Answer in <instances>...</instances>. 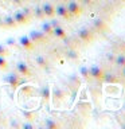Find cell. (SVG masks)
Returning <instances> with one entry per match:
<instances>
[{
    "label": "cell",
    "mask_w": 125,
    "mask_h": 129,
    "mask_svg": "<svg viewBox=\"0 0 125 129\" xmlns=\"http://www.w3.org/2000/svg\"><path fill=\"white\" fill-rule=\"evenodd\" d=\"M12 16H14L16 24H26L30 20V10L28 8H23L20 11H16Z\"/></svg>",
    "instance_id": "6da1fadb"
},
{
    "label": "cell",
    "mask_w": 125,
    "mask_h": 129,
    "mask_svg": "<svg viewBox=\"0 0 125 129\" xmlns=\"http://www.w3.org/2000/svg\"><path fill=\"white\" fill-rule=\"evenodd\" d=\"M66 8H67L69 14H70L71 16H77V15H79L81 12H82V7L78 4L77 0H70V2L67 3Z\"/></svg>",
    "instance_id": "7a4b0ae2"
},
{
    "label": "cell",
    "mask_w": 125,
    "mask_h": 129,
    "mask_svg": "<svg viewBox=\"0 0 125 129\" xmlns=\"http://www.w3.org/2000/svg\"><path fill=\"white\" fill-rule=\"evenodd\" d=\"M30 39H31V42L34 43V44H38V43H43L44 40L47 39V35L44 34L43 31H31L30 32Z\"/></svg>",
    "instance_id": "3957f363"
},
{
    "label": "cell",
    "mask_w": 125,
    "mask_h": 129,
    "mask_svg": "<svg viewBox=\"0 0 125 129\" xmlns=\"http://www.w3.org/2000/svg\"><path fill=\"white\" fill-rule=\"evenodd\" d=\"M3 82L4 83H8L11 87H16V86H19V85H20L22 79L19 78L18 74H7L3 78Z\"/></svg>",
    "instance_id": "277c9868"
},
{
    "label": "cell",
    "mask_w": 125,
    "mask_h": 129,
    "mask_svg": "<svg viewBox=\"0 0 125 129\" xmlns=\"http://www.w3.org/2000/svg\"><path fill=\"white\" fill-rule=\"evenodd\" d=\"M105 75V71L102 67L100 66H91L90 69H89V77H93L94 79H98V81H102Z\"/></svg>",
    "instance_id": "5b68a950"
},
{
    "label": "cell",
    "mask_w": 125,
    "mask_h": 129,
    "mask_svg": "<svg viewBox=\"0 0 125 129\" xmlns=\"http://www.w3.org/2000/svg\"><path fill=\"white\" fill-rule=\"evenodd\" d=\"M16 71H18L19 75H23V77L31 75V69L26 62H18V64H16Z\"/></svg>",
    "instance_id": "8992f818"
},
{
    "label": "cell",
    "mask_w": 125,
    "mask_h": 129,
    "mask_svg": "<svg viewBox=\"0 0 125 129\" xmlns=\"http://www.w3.org/2000/svg\"><path fill=\"white\" fill-rule=\"evenodd\" d=\"M77 35H78V38L82 40V42H90L93 39V32L89 31V28H82V30H79L77 32Z\"/></svg>",
    "instance_id": "52a82bcc"
},
{
    "label": "cell",
    "mask_w": 125,
    "mask_h": 129,
    "mask_svg": "<svg viewBox=\"0 0 125 129\" xmlns=\"http://www.w3.org/2000/svg\"><path fill=\"white\" fill-rule=\"evenodd\" d=\"M55 14H56V16H59L60 19H69L71 16L69 14L66 6H56L55 7Z\"/></svg>",
    "instance_id": "ba28073f"
},
{
    "label": "cell",
    "mask_w": 125,
    "mask_h": 129,
    "mask_svg": "<svg viewBox=\"0 0 125 129\" xmlns=\"http://www.w3.org/2000/svg\"><path fill=\"white\" fill-rule=\"evenodd\" d=\"M19 43H20V46H22L24 50H31L32 47H34V43L31 42V39H30V36H20L19 38Z\"/></svg>",
    "instance_id": "9c48e42d"
},
{
    "label": "cell",
    "mask_w": 125,
    "mask_h": 129,
    "mask_svg": "<svg viewBox=\"0 0 125 129\" xmlns=\"http://www.w3.org/2000/svg\"><path fill=\"white\" fill-rule=\"evenodd\" d=\"M42 11H43V14L44 16H54L55 15V6H52L51 3H44L43 6H42Z\"/></svg>",
    "instance_id": "30bf717a"
},
{
    "label": "cell",
    "mask_w": 125,
    "mask_h": 129,
    "mask_svg": "<svg viewBox=\"0 0 125 129\" xmlns=\"http://www.w3.org/2000/svg\"><path fill=\"white\" fill-rule=\"evenodd\" d=\"M52 35L56 36V38H59V39H65L66 38V31H65L60 26H56V27L52 28Z\"/></svg>",
    "instance_id": "8fae6325"
},
{
    "label": "cell",
    "mask_w": 125,
    "mask_h": 129,
    "mask_svg": "<svg viewBox=\"0 0 125 129\" xmlns=\"http://www.w3.org/2000/svg\"><path fill=\"white\" fill-rule=\"evenodd\" d=\"M40 97H42L43 100H46V101H48L51 98V89L48 87V85L42 87V90H40Z\"/></svg>",
    "instance_id": "7c38bea8"
},
{
    "label": "cell",
    "mask_w": 125,
    "mask_h": 129,
    "mask_svg": "<svg viewBox=\"0 0 125 129\" xmlns=\"http://www.w3.org/2000/svg\"><path fill=\"white\" fill-rule=\"evenodd\" d=\"M3 26H6V27H14V26H16V22H15L14 16H7V18L3 20Z\"/></svg>",
    "instance_id": "4fadbf2b"
},
{
    "label": "cell",
    "mask_w": 125,
    "mask_h": 129,
    "mask_svg": "<svg viewBox=\"0 0 125 129\" xmlns=\"http://www.w3.org/2000/svg\"><path fill=\"white\" fill-rule=\"evenodd\" d=\"M102 81H105V82H108V83H110V85L118 82V79H117L113 74H105L104 78H102Z\"/></svg>",
    "instance_id": "5bb4252c"
},
{
    "label": "cell",
    "mask_w": 125,
    "mask_h": 129,
    "mask_svg": "<svg viewBox=\"0 0 125 129\" xmlns=\"http://www.w3.org/2000/svg\"><path fill=\"white\" fill-rule=\"evenodd\" d=\"M42 31H43L46 35L52 34V26H51V23H50V22H44V23L42 24Z\"/></svg>",
    "instance_id": "9a60e30c"
},
{
    "label": "cell",
    "mask_w": 125,
    "mask_h": 129,
    "mask_svg": "<svg viewBox=\"0 0 125 129\" xmlns=\"http://www.w3.org/2000/svg\"><path fill=\"white\" fill-rule=\"evenodd\" d=\"M114 62L117 66H120V67H124L125 66V54H118L116 56V59H114Z\"/></svg>",
    "instance_id": "2e32d148"
},
{
    "label": "cell",
    "mask_w": 125,
    "mask_h": 129,
    "mask_svg": "<svg viewBox=\"0 0 125 129\" xmlns=\"http://www.w3.org/2000/svg\"><path fill=\"white\" fill-rule=\"evenodd\" d=\"M35 62L38 63V66H40V67H47V60L44 56H36Z\"/></svg>",
    "instance_id": "e0dca14e"
},
{
    "label": "cell",
    "mask_w": 125,
    "mask_h": 129,
    "mask_svg": "<svg viewBox=\"0 0 125 129\" xmlns=\"http://www.w3.org/2000/svg\"><path fill=\"white\" fill-rule=\"evenodd\" d=\"M66 55H67V58H70V59H77L78 58V54H77V51H74V50H69L66 52Z\"/></svg>",
    "instance_id": "ac0fdd59"
},
{
    "label": "cell",
    "mask_w": 125,
    "mask_h": 129,
    "mask_svg": "<svg viewBox=\"0 0 125 129\" xmlns=\"http://www.w3.org/2000/svg\"><path fill=\"white\" fill-rule=\"evenodd\" d=\"M94 26H96L97 28H104V27H105V23H104V20L97 19L96 22H94Z\"/></svg>",
    "instance_id": "d6986e66"
},
{
    "label": "cell",
    "mask_w": 125,
    "mask_h": 129,
    "mask_svg": "<svg viewBox=\"0 0 125 129\" xmlns=\"http://www.w3.org/2000/svg\"><path fill=\"white\" fill-rule=\"evenodd\" d=\"M7 67V60L3 55H0V69H6Z\"/></svg>",
    "instance_id": "ffe728a7"
},
{
    "label": "cell",
    "mask_w": 125,
    "mask_h": 129,
    "mask_svg": "<svg viewBox=\"0 0 125 129\" xmlns=\"http://www.w3.org/2000/svg\"><path fill=\"white\" fill-rule=\"evenodd\" d=\"M35 16H36V18H43L44 14H43L42 8H36V10H35Z\"/></svg>",
    "instance_id": "44dd1931"
},
{
    "label": "cell",
    "mask_w": 125,
    "mask_h": 129,
    "mask_svg": "<svg viewBox=\"0 0 125 129\" xmlns=\"http://www.w3.org/2000/svg\"><path fill=\"white\" fill-rule=\"evenodd\" d=\"M7 48H6V46H3V43H0V55H7Z\"/></svg>",
    "instance_id": "7402d4cb"
},
{
    "label": "cell",
    "mask_w": 125,
    "mask_h": 129,
    "mask_svg": "<svg viewBox=\"0 0 125 129\" xmlns=\"http://www.w3.org/2000/svg\"><path fill=\"white\" fill-rule=\"evenodd\" d=\"M81 75L89 77V67H82V69H81Z\"/></svg>",
    "instance_id": "603a6c76"
},
{
    "label": "cell",
    "mask_w": 125,
    "mask_h": 129,
    "mask_svg": "<svg viewBox=\"0 0 125 129\" xmlns=\"http://www.w3.org/2000/svg\"><path fill=\"white\" fill-rule=\"evenodd\" d=\"M46 126H48V128H52V126H58V124H56V122H51V121H46Z\"/></svg>",
    "instance_id": "cb8c5ba5"
},
{
    "label": "cell",
    "mask_w": 125,
    "mask_h": 129,
    "mask_svg": "<svg viewBox=\"0 0 125 129\" xmlns=\"http://www.w3.org/2000/svg\"><path fill=\"white\" fill-rule=\"evenodd\" d=\"M22 126H23V128H28V129H31V128H32V125H31V124H23Z\"/></svg>",
    "instance_id": "d4e9b609"
},
{
    "label": "cell",
    "mask_w": 125,
    "mask_h": 129,
    "mask_svg": "<svg viewBox=\"0 0 125 129\" xmlns=\"http://www.w3.org/2000/svg\"><path fill=\"white\" fill-rule=\"evenodd\" d=\"M11 2L14 4H20V3H22V0H11Z\"/></svg>",
    "instance_id": "484cf974"
},
{
    "label": "cell",
    "mask_w": 125,
    "mask_h": 129,
    "mask_svg": "<svg viewBox=\"0 0 125 129\" xmlns=\"http://www.w3.org/2000/svg\"><path fill=\"white\" fill-rule=\"evenodd\" d=\"M91 0H83V3H90Z\"/></svg>",
    "instance_id": "4316f807"
},
{
    "label": "cell",
    "mask_w": 125,
    "mask_h": 129,
    "mask_svg": "<svg viewBox=\"0 0 125 129\" xmlns=\"http://www.w3.org/2000/svg\"><path fill=\"white\" fill-rule=\"evenodd\" d=\"M122 75L125 77V66H124V70H122Z\"/></svg>",
    "instance_id": "83f0119b"
}]
</instances>
